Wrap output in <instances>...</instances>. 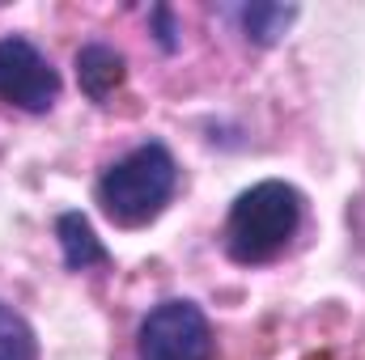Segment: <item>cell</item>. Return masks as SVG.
Instances as JSON below:
<instances>
[{
  "label": "cell",
  "instance_id": "obj_1",
  "mask_svg": "<svg viewBox=\"0 0 365 360\" xmlns=\"http://www.w3.org/2000/svg\"><path fill=\"white\" fill-rule=\"evenodd\" d=\"M297 225H302V195H297V186H289L280 179L255 182L230 203L225 250L242 268H264L276 255H284V246L297 238Z\"/></svg>",
  "mask_w": 365,
  "mask_h": 360
},
{
  "label": "cell",
  "instance_id": "obj_2",
  "mask_svg": "<svg viewBox=\"0 0 365 360\" xmlns=\"http://www.w3.org/2000/svg\"><path fill=\"white\" fill-rule=\"evenodd\" d=\"M175 186H179V166L170 149L162 140H149L128 157H119L115 166H106V174L98 179V203L119 229H140L166 212Z\"/></svg>",
  "mask_w": 365,
  "mask_h": 360
},
{
  "label": "cell",
  "instance_id": "obj_3",
  "mask_svg": "<svg viewBox=\"0 0 365 360\" xmlns=\"http://www.w3.org/2000/svg\"><path fill=\"white\" fill-rule=\"evenodd\" d=\"M140 360H212V327L195 301H162L136 335Z\"/></svg>",
  "mask_w": 365,
  "mask_h": 360
},
{
  "label": "cell",
  "instance_id": "obj_4",
  "mask_svg": "<svg viewBox=\"0 0 365 360\" xmlns=\"http://www.w3.org/2000/svg\"><path fill=\"white\" fill-rule=\"evenodd\" d=\"M60 97V73L30 38H0V102L26 115L51 110Z\"/></svg>",
  "mask_w": 365,
  "mask_h": 360
},
{
  "label": "cell",
  "instance_id": "obj_5",
  "mask_svg": "<svg viewBox=\"0 0 365 360\" xmlns=\"http://www.w3.org/2000/svg\"><path fill=\"white\" fill-rule=\"evenodd\" d=\"M123 77H128V64H123L119 51H110L102 43H90V47L77 51V81H81V90L90 93L93 102H106L123 85Z\"/></svg>",
  "mask_w": 365,
  "mask_h": 360
},
{
  "label": "cell",
  "instance_id": "obj_6",
  "mask_svg": "<svg viewBox=\"0 0 365 360\" xmlns=\"http://www.w3.org/2000/svg\"><path fill=\"white\" fill-rule=\"evenodd\" d=\"M56 238H60V250H64V268L68 271H86L106 263V246L93 238L90 221L81 212H64L56 221Z\"/></svg>",
  "mask_w": 365,
  "mask_h": 360
},
{
  "label": "cell",
  "instance_id": "obj_7",
  "mask_svg": "<svg viewBox=\"0 0 365 360\" xmlns=\"http://www.w3.org/2000/svg\"><path fill=\"white\" fill-rule=\"evenodd\" d=\"M293 17H297V9H284V4H247V9H238V21H242L247 38L259 43V47L280 43V34L293 26Z\"/></svg>",
  "mask_w": 365,
  "mask_h": 360
},
{
  "label": "cell",
  "instance_id": "obj_8",
  "mask_svg": "<svg viewBox=\"0 0 365 360\" xmlns=\"http://www.w3.org/2000/svg\"><path fill=\"white\" fill-rule=\"evenodd\" d=\"M0 360H34V331L30 322L0 301Z\"/></svg>",
  "mask_w": 365,
  "mask_h": 360
}]
</instances>
